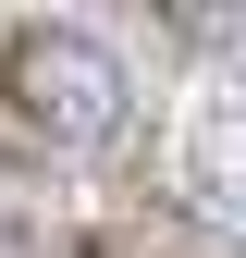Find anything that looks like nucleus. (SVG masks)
Listing matches in <instances>:
<instances>
[{
    "label": "nucleus",
    "mask_w": 246,
    "mask_h": 258,
    "mask_svg": "<svg viewBox=\"0 0 246 258\" xmlns=\"http://www.w3.org/2000/svg\"><path fill=\"white\" fill-rule=\"evenodd\" d=\"M184 184L222 221H246V86H209L197 99V123H184Z\"/></svg>",
    "instance_id": "f03ea898"
},
{
    "label": "nucleus",
    "mask_w": 246,
    "mask_h": 258,
    "mask_svg": "<svg viewBox=\"0 0 246 258\" xmlns=\"http://www.w3.org/2000/svg\"><path fill=\"white\" fill-rule=\"evenodd\" d=\"M0 99L49 148H111L123 111H136V86H123V61L86 25H0Z\"/></svg>",
    "instance_id": "f257e3e1"
}]
</instances>
